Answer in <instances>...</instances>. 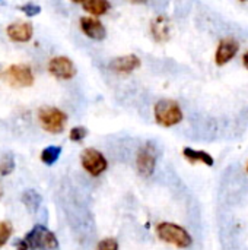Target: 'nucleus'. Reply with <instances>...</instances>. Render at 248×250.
Here are the masks:
<instances>
[{"label": "nucleus", "mask_w": 248, "mask_h": 250, "mask_svg": "<svg viewBox=\"0 0 248 250\" xmlns=\"http://www.w3.org/2000/svg\"><path fill=\"white\" fill-rule=\"evenodd\" d=\"M96 250H120V245L115 239L113 237H107V239H102L98 246Z\"/></svg>", "instance_id": "21"}, {"label": "nucleus", "mask_w": 248, "mask_h": 250, "mask_svg": "<svg viewBox=\"0 0 248 250\" xmlns=\"http://www.w3.org/2000/svg\"><path fill=\"white\" fill-rule=\"evenodd\" d=\"M20 202L25 205V208H26L29 212H37L38 208H39V205H41V202H42V198H41V195H39L37 190L29 189V190L22 192V195H20Z\"/></svg>", "instance_id": "16"}, {"label": "nucleus", "mask_w": 248, "mask_h": 250, "mask_svg": "<svg viewBox=\"0 0 248 250\" xmlns=\"http://www.w3.org/2000/svg\"><path fill=\"white\" fill-rule=\"evenodd\" d=\"M183 157L190 164H203L206 167H213V164H215L213 157L209 152L203 151V149H194V148L186 146L183 149Z\"/></svg>", "instance_id": "14"}, {"label": "nucleus", "mask_w": 248, "mask_h": 250, "mask_svg": "<svg viewBox=\"0 0 248 250\" xmlns=\"http://www.w3.org/2000/svg\"><path fill=\"white\" fill-rule=\"evenodd\" d=\"M155 122L162 127H172L183 122L184 113L180 104L174 100H159L153 107Z\"/></svg>", "instance_id": "2"}, {"label": "nucleus", "mask_w": 248, "mask_h": 250, "mask_svg": "<svg viewBox=\"0 0 248 250\" xmlns=\"http://www.w3.org/2000/svg\"><path fill=\"white\" fill-rule=\"evenodd\" d=\"M243 63H244V67L248 70V51H246L243 56Z\"/></svg>", "instance_id": "24"}, {"label": "nucleus", "mask_w": 248, "mask_h": 250, "mask_svg": "<svg viewBox=\"0 0 248 250\" xmlns=\"http://www.w3.org/2000/svg\"><path fill=\"white\" fill-rule=\"evenodd\" d=\"M0 196H1V190H0Z\"/></svg>", "instance_id": "30"}, {"label": "nucleus", "mask_w": 248, "mask_h": 250, "mask_svg": "<svg viewBox=\"0 0 248 250\" xmlns=\"http://www.w3.org/2000/svg\"><path fill=\"white\" fill-rule=\"evenodd\" d=\"M247 173H248V163H247Z\"/></svg>", "instance_id": "29"}, {"label": "nucleus", "mask_w": 248, "mask_h": 250, "mask_svg": "<svg viewBox=\"0 0 248 250\" xmlns=\"http://www.w3.org/2000/svg\"><path fill=\"white\" fill-rule=\"evenodd\" d=\"M80 166L92 177H99L108 170V161L105 155L95 148H86L82 151Z\"/></svg>", "instance_id": "6"}, {"label": "nucleus", "mask_w": 248, "mask_h": 250, "mask_svg": "<svg viewBox=\"0 0 248 250\" xmlns=\"http://www.w3.org/2000/svg\"><path fill=\"white\" fill-rule=\"evenodd\" d=\"M158 163V151L152 142H146L142 145L136 154V170L139 176L148 179L155 173Z\"/></svg>", "instance_id": "5"}, {"label": "nucleus", "mask_w": 248, "mask_h": 250, "mask_svg": "<svg viewBox=\"0 0 248 250\" xmlns=\"http://www.w3.org/2000/svg\"><path fill=\"white\" fill-rule=\"evenodd\" d=\"M48 72L58 81H70L76 76V66L67 56H56L48 62Z\"/></svg>", "instance_id": "8"}, {"label": "nucleus", "mask_w": 248, "mask_h": 250, "mask_svg": "<svg viewBox=\"0 0 248 250\" xmlns=\"http://www.w3.org/2000/svg\"><path fill=\"white\" fill-rule=\"evenodd\" d=\"M16 249L18 250H29V248H28L26 242L22 239V240H18V242H16Z\"/></svg>", "instance_id": "23"}, {"label": "nucleus", "mask_w": 248, "mask_h": 250, "mask_svg": "<svg viewBox=\"0 0 248 250\" xmlns=\"http://www.w3.org/2000/svg\"><path fill=\"white\" fill-rule=\"evenodd\" d=\"M4 78L13 88H29L35 82V76L31 66L23 63L9 66L4 70Z\"/></svg>", "instance_id": "7"}, {"label": "nucleus", "mask_w": 248, "mask_h": 250, "mask_svg": "<svg viewBox=\"0 0 248 250\" xmlns=\"http://www.w3.org/2000/svg\"><path fill=\"white\" fill-rule=\"evenodd\" d=\"M142 62L136 54H126L115 57L110 62V69L118 75H130L140 67Z\"/></svg>", "instance_id": "11"}, {"label": "nucleus", "mask_w": 248, "mask_h": 250, "mask_svg": "<svg viewBox=\"0 0 248 250\" xmlns=\"http://www.w3.org/2000/svg\"><path fill=\"white\" fill-rule=\"evenodd\" d=\"M129 1H132V3H136V4H142V3H146L148 0H129Z\"/></svg>", "instance_id": "25"}, {"label": "nucleus", "mask_w": 248, "mask_h": 250, "mask_svg": "<svg viewBox=\"0 0 248 250\" xmlns=\"http://www.w3.org/2000/svg\"><path fill=\"white\" fill-rule=\"evenodd\" d=\"M6 34L15 42H28L34 35V26L29 22H15L7 25Z\"/></svg>", "instance_id": "12"}, {"label": "nucleus", "mask_w": 248, "mask_h": 250, "mask_svg": "<svg viewBox=\"0 0 248 250\" xmlns=\"http://www.w3.org/2000/svg\"><path fill=\"white\" fill-rule=\"evenodd\" d=\"M86 136H88V129L83 126H75L70 129V133H69V138L72 142H82Z\"/></svg>", "instance_id": "20"}, {"label": "nucleus", "mask_w": 248, "mask_h": 250, "mask_svg": "<svg viewBox=\"0 0 248 250\" xmlns=\"http://www.w3.org/2000/svg\"><path fill=\"white\" fill-rule=\"evenodd\" d=\"M15 170V160L12 155H6L0 161V176H9Z\"/></svg>", "instance_id": "19"}, {"label": "nucleus", "mask_w": 248, "mask_h": 250, "mask_svg": "<svg viewBox=\"0 0 248 250\" xmlns=\"http://www.w3.org/2000/svg\"><path fill=\"white\" fill-rule=\"evenodd\" d=\"M0 76H1V69H0Z\"/></svg>", "instance_id": "28"}, {"label": "nucleus", "mask_w": 248, "mask_h": 250, "mask_svg": "<svg viewBox=\"0 0 248 250\" xmlns=\"http://www.w3.org/2000/svg\"><path fill=\"white\" fill-rule=\"evenodd\" d=\"M79 25H80V31H82L88 38H91V40L102 41V40H105V37H107V29H105L104 23H102L101 21H98L96 18H94V16L80 18Z\"/></svg>", "instance_id": "10"}, {"label": "nucleus", "mask_w": 248, "mask_h": 250, "mask_svg": "<svg viewBox=\"0 0 248 250\" xmlns=\"http://www.w3.org/2000/svg\"><path fill=\"white\" fill-rule=\"evenodd\" d=\"M82 6L88 13L94 16H102L111 9V4L108 0H83Z\"/></svg>", "instance_id": "15"}, {"label": "nucleus", "mask_w": 248, "mask_h": 250, "mask_svg": "<svg viewBox=\"0 0 248 250\" xmlns=\"http://www.w3.org/2000/svg\"><path fill=\"white\" fill-rule=\"evenodd\" d=\"M72 1H73V3H80V4H82L83 0H72Z\"/></svg>", "instance_id": "26"}, {"label": "nucleus", "mask_w": 248, "mask_h": 250, "mask_svg": "<svg viewBox=\"0 0 248 250\" xmlns=\"http://www.w3.org/2000/svg\"><path fill=\"white\" fill-rule=\"evenodd\" d=\"M13 234V226L10 221H0V249L10 240Z\"/></svg>", "instance_id": "18"}, {"label": "nucleus", "mask_w": 248, "mask_h": 250, "mask_svg": "<svg viewBox=\"0 0 248 250\" xmlns=\"http://www.w3.org/2000/svg\"><path fill=\"white\" fill-rule=\"evenodd\" d=\"M38 122L45 132L57 135L66 129L67 114L57 107H41L38 110Z\"/></svg>", "instance_id": "4"}, {"label": "nucleus", "mask_w": 248, "mask_h": 250, "mask_svg": "<svg viewBox=\"0 0 248 250\" xmlns=\"http://www.w3.org/2000/svg\"><path fill=\"white\" fill-rule=\"evenodd\" d=\"M151 34L156 42H165L171 37V25L165 16H158L151 23Z\"/></svg>", "instance_id": "13"}, {"label": "nucleus", "mask_w": 248, "mask_h": 250, "mask_svg": "<svg viewBox=\"0 0 248 250\" xmlns=\"http://www.w3.org/2000/svg\"><path fill=\"white\" fill-rule=\"evenodd\" d=\"M19 10H22L26 16H35L41 12V7L35 3H26V4H22L18 7Z\"/></svg>", "instance_id": "22"}, {"label": "nucleus", "mask_w": 248, "mask_h": 250, "mask_svg": "<svg viewBox=\"0 0 248 250\" xmlns=\"http://www.w3.org/2000/svg\"><path fill=\"white\" fill-rule=\"evenodd\" d=\"M29 250H58L60 245L56 234L47 227L34 226L23 237Z\"/></svg>", "instance_id": "3"}, {"label": "nucleus", "mask_w": 248, "mask_h": 250, "mask_svg": "<svg viewBox=\"0 0 248 250\" xmlns=\"http://www.w3.org/2000/svg\"><path fill=\"white\" fill-rule=\"evenodd\" d=\"M155 233L161 242L171 245L177 249H189L193 245L191 234L183 226L175 224V223L162 221L156 226Z\"/></svg>", "instance_id": "1"}, {"label": "nucleus", "mask_w": 248, "mask_h": 250, "mask_svg": "<svg viewBox=\"0 0 248 250\" xmlns=\"http://www.w3.org/2000/svg\"><path fill=\"white\" fill-rule=\"evenodd\" d=\"M240 1H248V0H240Z\"/></svg>", "instance_id": "27"}, {"label": "nucleus", "mask_w": 248, "mask_h": 250, "mask_svg": "<svg viewBox=\"0 0 248 250\" xmlns=\"http://www.w3.org/2000/svg\"><path fill=\"white\" fill-rule=\"evenodd\" d=\"M238 50H240V44L237 40L231 37L221 40L215 51V63L218 66H225L238 54Z\"/></svg>", "instance_id": "9"}, {"label": "nucleus", "mask_w": 248, "mask_h": 250, "mask_svg": "<svg viewBox=\"0 0 248 250\" xmlns=\"http://www.w3.org/2000/svg\"><path fill=\"white\" fill-rule=\"evenodd\" d=\"M61 155V146L58 145H50V146H45L42 151H41V161L45 164V166H53Z\"/></svg>", "instance_id": "17"}]
</instances>
